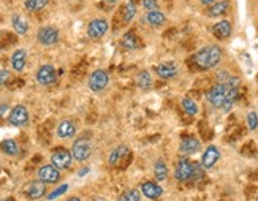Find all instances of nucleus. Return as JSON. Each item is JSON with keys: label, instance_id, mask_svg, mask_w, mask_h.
Returning a JSON list of instances; mask_svg holds the SVG:
<instances>
[{"label": "nucleus", "instance_id": "obj_40", "mask_svg": "<svg viewBox=\"0 0 258 201\" xmlns=\"http://www.w3.org/2000/svg\"><path fill=\"white\" fill-rule=\"evenodd\" d=\"M67 201H81L78 197H71V198H69V200H67Z\"/></svg>", "mask_w": 258, "mask_h": 201}, {"label": "nucleus", "instance_id": "obj_36", "mask_svg": "<svg viewBox=\"0 0 258 201\" xmlns=\"http://www.w3.org/2000/svg\"><path fill=\"white\" fill-rule=\"evenodd\" d=\"M10 78H11V73L8 70H2L0 71V86H3L10 81Z\"/></svg>", "mask_w": 258, "mask_h": 201}, {"label": "nucleus", "instance_id": "obj_38", "mask_svg": "<svg viewBox=\"0 0 258 201\" xmlns=\"http://www.w3.org/2000/svg\"><path fill=\"white\" fill-rule=\"evenodd\" d=\"M214 2H217V0H201V3H203V5H206V6L212 5Z\"/></svg>", "mask_w": 258, "mask_h": 201}, {"label": "nucleus", "instance_id": "obj_18", "mask_svg": "<svg viewBox=\"0 0 258 201\" xmlns=\"http://www.w3.org/2000/svg\"><path fill=\"white\" fill-rule=\"evenodd\" d=\"M228 10H230V0H217V2L208 6L206 15L209 18H220L223 15H227Z\"/></svg>", "mask_w": 258, "mask_h": 201}, {"label": "nucleus", "instance_id": "obj_34", "mask_svg": "<svg viewBox=\"0 0 258 201\" xmlns=\"http://www.w3.org/2000/svg\"><path fill=\"white\" fill-rule=\"evenodd\" d=\"M69 190V184H62L60 187H57L56 190H54L52 193H49V195H47L46 198L49 200V201H52V200H56V198H59L60 195H64V193Z\"/></svg>", "mask_w": 258, "mask_h": 201}, {"label": "nucleus", "instance_id": "obj_25", "mask_svg": "<svg viewBox=\"0 0 258 201\" xmlns=\"http://www.w3.org/2000/svg\"><path fill=\"white\" fill-rule=\"evenodd\" d=\"M120 46L124 49H137L140 46V42H138V37L135 35V32H127L122 35V40H120Z\"/></svg>", "mask_w": 258, "mask_h": 201}, {"label": "nucleus", "instance_id": "obj_14", "mask_svg": "<svg viewBox=\"0 0 258 201\" xmlns=\"http://www.w3.org/2000/svg\"><path fill=\"white\" fill-rule=\"evenodd\" d=\"M154 71L157 73V76L162 79H173L178 76V65L174 62H165V64H159L154 67Z\"/></svg>", "mask_w": 258, "mask_h": 201}, {"label": "nucleus", "instance_id": "obj_3", "mask_svg": "<svg viewBox=\"0 0 258 201\" xmlns=\"http://www.w3.org/2000/svg\"><path fill=\"white\" fill-rule=\"evenodd\" d=\"M71 154L76 162H86L92 156V143L87 138H78L71 146Z\"/></svg>", "mask_w": 258, "mask_h": 201}, {"label": "nucleus", "instance_id": "obj_29", "mask_svg": "<svg viewBox=\"0 0 258 201\" xmlns=\"http://www.w3.org/2000/svg\"><path fill=\"white\" fill-rule=\"evenodd\" d=\"M47 5H49V0H25V2H24L25 10L30 11V13L42 11V10L46 8Z\"/></svg>", "mask_w": 258, "mask_h": 201}, {"label": "nucleus", "instance_id": "obj_27", "mask_svg": "<svg viewBox=\"0 0 258 201\" xmlns=\"http://www.w3.org/2000/svg\"><path fill=\"white\" fill-rule=\"evenodd\" d=\"M0 149L10 157H16L19 154V146L16 141H13V139H3V141L0 143Z\"/></svg>", "mask_w": 258, "mask_h": 201}, {"label": "nucleus", "instance_id": "obj_21", "mask_svg": "<svg viewBox=\"0 0 258 201\" xmlns=\"http://www.w3.org/2000/svg\"><path fill=\"white\" fill-rule=\"evenodd\" d=\"M57 136L59 138H71L74 136L76 133V125L71 120H62L59 125H57Z\"/></svg>", "mask_w": 258, "mask_h": 201}, {"label": "nucleus", "instance_id": "obj_4", "mask_svg": "<svg viewBox=\"0 0 258 201\" xmlns=\"http://www.w3.org/2000/svg\"><path fill=\"white\" fill-rule=\"evenodd\" d=\"M193 173H195V163L190 162L188 158L182 157L178 160L176 163V170H174V176L179 182H187V180L193 179Z\"/></svg>", "mask_w": 258, "mask_h": 201}, {"label": "nucleus", "instance_id": "obj_19", "mask_svg": "<svg viewBox=\"0 0 258 201\" xmlns=\"http://www.w3.org/2000/svg\"><path fill=\"white\" fill-rule=\"evenodd\" d=\"M27 64V51L24 48H19L13 52L11 56V68L15 70L16 73H21L25 68Z\"/></svg>", "mask_w": 258, "mask_h": 201}, {"label": "nucleus", "instance_id": "obj_43", "mask_svg": "<svg viewBox=\"0 0 258 201\" xmlns=\"http://www.w3.org/2000/svg\"><path fill=\"white\" fill-rule=\"evenodd\" d=\"M257 201H258V198H257Z\"/></svg>", "mask_w": 258, "mask_h": 201}, {"label": "nucleus", "instance_id": "obj_24", "mask_svg": "<svg viewBox=\"0 0 258 201\" xmlns=\"http://www.w3.org/2000/svg\"><path fill=\"white\" fill-rule=\"evenodd\" d=\"M154 178L157 179L159 182H164V180H166V178H168V166H166L164 158L155 160V163H154Z\"/></svg>", "mask_w": 258, "mask_h": 201}, {"label": "nucleus", "instance_id": "obj_33", "mask_svg": "<svg viewBox=\"0 0 258 201\" xmlns=\"http://www.w3.org/2000/svg\"><path fill=\"white\" fill-rule=\"evenodd\" d=\"M246 122H247L249 130L255 132L258 129V112L257 111H249L247 116H246Z\"/></svg>", "mask_w": 258, "mask_h": 201}, {"label": "nucleus", "instance_id": "obj_7", "mask_svg": "<svg viewBox=\"0 0 258 201\" xmlns=\"http://www.w3.org/2000/svg\"><path fill=\"white\" fill-rule=\"evenodd\" d=\"M108 29H110V24H108L106 19L95 18L87 24V35L92 40H100L108 32Z\"/></svg>", "mask_w": 258, "mask_h": 201}, {"label": "nucleus", "instance_id": "obj_6", "mask_svg": "<svg viewBox=\"0 0 258 201\" xmlns=\"http://www.w3.org/2000/svg\"><path fill=\"white\" fill-rule=\"evenodd\" d=\"M108 84H110V75L105 70H95L92 71V75L89 76V89L92 92H101L105 90Z\"/></svg>", "mask_w": 258, "mask_h": 201}, {"label": "nucleus", "instance_id": "obj_26", "mask_svg": "<svg viewBox=\"0 0 258 201\" xmlns=\"http://www.w3.org/2000/svg\"><path fill=\"white\" fill-rule=\"evenodd\" d=\"M137 86L141 90H149L152 87V76L147 70H141L137 75Z\"/></svg>", "mask_w": 258, "mask_h": 201}, {"label": "nucleus", "instance_id": "obj_17", "mask_svg": "<svg viewBox=\"0 0 258 201\" xmlns=\"http://www.w3.org/2000/svg\"><path fill=\"white\" fill-rule=\"evenodd\" d=\"M46 193V184L42 182V180H33V182H29L25 187V195L30 200H38L42 198Z\"/></svg>", "mask_w": 258, "mask_h": 201}, {"label": "nucleus", "instance_id": "obj_8", "mask_svg": "<svg viewBox=\"0 0 258 201\" xmlns=\"http://www.w3.org/2000/svg\"><path fill=\"white\" fill-rule=\"evenodd\" d=\"M59 37L60 33L56 27H52V25H45V27H42L38 30L37 33V40L40 45L43 46H52L56 45L59 42Z\"/></svg>", "mask_w": 258, "mask_h": 201}, {"label": "nucleus", "instance_id": "obj_20", "mask_svg": "<svg viewBox=\"0 0 258 201\" xmlns=\"http://www.w3.org/2000/svg\"><path fill=\"white\" fill-rule=\"evenodd\" d=\"M237 93H239V87H232V86L228 84V92H227L225 102H223L222 108H220L223 112H230V111L233 110V106L236 103V98H237Z\"/></svg>", "mask_w": 258, "mask_h": 201}, {"label": "nucleus", "instance_id": "obj_30", "mask_svg": "<svg viewBox=\"0 0 258 201\" xmlns=\"http://www.w3.org/2000/svg\"><path fill=\"white\" fill-rule=\"evenodd\" d=\"M135 16H137V5H135L133 2H127L124 5V10H122V21L128 24L133 21Z\"/></svg>", "mask_w": 258, "mask_h": 201}, {"label": "nucleus", "instance_id": "obj_28", "mask_svg": "<svg viewBox=\"0 0 258 201\" xmlns=\"http://www.w3.org/2000/svg\"><path fill=\"white\" fill-rule=\"evenodd\" d=\"M128 152V147L125 144H120L117 146L116 149H113L111 154H110V157H108V162H110V165H117L119 163V160L125 156V154Z\"/></svg>", "mask_w": 258, "mask_h": 201}, {"label": "nucleus", "instance_id": "obj_32", "mask_svg": "<svg viewBox=\"0 0 258 201\" xmlns=\"http://www.w3.org/2000/svg\"><path fill=\"white\" fill-rule=\"evenodd\" d=\"M117 201H141V190L140 189H128L117 198Z\"/></svg>", "mask_w": 258, "mask_h": 201}, {"label": "nucleus", "instance_id": "obj_16", "mask_svg": "<svg viewBox=\"0 0 258 201\" xmlns=\"http://www.w3.org/2000/svg\"><path fill=\"white\" fill-rule=\"evenodd\" d=\"M232 32H233V25L230 21H227V19H222V21L215 22L212 25V33L215 38L219 40H227L232 37Z\"/></svg>", "mask_w": 258, "mask_h": 201}, {"label": "nucleus", "instance_id": "obj_39", "mask_svg": "<svg viewBox=\"0 0 258 201\" xmlns=\"http://www.w3.org/2000/svg\"><path fill=\"white\" fill-rule=\"evenodd\" d=\"M5 111H6V105H2V106H0V117H3L2 114H3Z\"/></svg>", "mask_w": 258, "mask_h": 201}, {"label": "nucleus", "instance_id": "obj_31", "mask_svg": "<svg viewBox=\"0 0 258 201\" xmlns=\"http://www.w3.org/2000/svg\"><path fill=\"white\" fill-rule=\"evenodd\" d=\"M181 106H182V110H184L188 116H196V114H198V105H196V102L193 98L184 97L181 100Z\"/></svg>", "mask_w": 258, "mask_h": 201}, {"label": "nucleus", "instance_id": "obj_23", "mask_svg": "<svg viewBox=\"0 0 258 201\" xmlns=\"http://www.w3.org/2000/svg\"><path fill=\"white\" fill-rule=\"evenodd\" d=\"M11 25L18 35H25L29 32V22L21 15H13L11 16Z\"/></svg>", "mask_w": 258, "mask_h": 201}, {"label": "nucleus", "instance_id": "obj_13", "mask_svg": "<svg viewBox=\"0 0 258 201\" xmlns=\"http://www.w3.org/2000/svg\"><path fill=\"white\" fill-rule=\"evenodd\" d=\"M141 195L146 197L147 200H157L164 195V189L157 184V182H152V180H147V182H142L141 187Z\"/></svg>", "mask_w": 258, "mask_h": 201}, {"label": "nucleus", "instance_id": "obj_42", "mask_svg": "<svg viewBox=\"0 0 258 201\" xmlns=\"http://www.w3.org/2000/svg\"><path fill=\"white\" fill-rule=\"evenodd\" d=\"M3 201H13L11 198H6V200H3Z\"/></svg>", "mask_w": 258, "mask_h": 201}, {"label": "nucleus", "instance_id": "obj_35", "mask_svg": "<svg viewBox=\"0 0 258 201\" xmlns=\"http://www.w3.org/2000/svg\"><path fill=\"white\" fill-rule=\"evenodd\" d=\"M142 6H144L147 11H151V10H159L157 0H142Z\"/></svg>", "mask_w": 258, "mask_h": 201}, {"label": "nucleus", "instance_id": "obj_22", "mask_svg": "<svg viewBox=\"0 0 258 201\" xmlns=\"http://www.w3.org/2000/svg\"><path fill=\"white\" fill-rule=\"evenodd\" d=\"M146 21H147V24H151L152 27H160V25L165 24L166 18L160 10H151L146 13Z\"/></svg>", "mask_w": 258, "mask_h": 201}, {"label": "nucleus", "instance_id": "obj_11", "mask_svg": "<svg viewBox=\"0 0 258 201\" xmlns=\"http://www.w3.org/2000/svg\"><path fill=\"white\" fill-rule=\"evenodd\" d=\"M29 120V111L24 105H16L15 108L10 111L8 114V122L15 127H23Z\"/></svg>", "mask_w": 258, "mask_h": 201}, {"label": "nucleus", "instance_id": "obj_10", "mask_svg": "<svg viewBox=\"0 0 258 201\" xmlns=\"http://www.w3.org/2000/svg\"><path fill=\"white\" fill-rule=\"evenodd\" d=\"M38 179L45 184H56L60 180V170L56 168L52 163L43 165L42 168L38 170Z\"/></svg>", "mask_w": 258, "mask_h": 201}, {"label": "nucleus", "instance_id": "obj_15", "mask_svg": "<svg viewBox=\"0 0 258 201\" xmlns=\"http://www.w3.org/2000/svg\"><path fill=\"white\" fill-rule=\"evenodd\" d=\"M200 141L196 139L195 136H187V138H182V141L179 144V152L182 156H193L200 151Z\"/></svg>", "mask_w": 258, "mask_h": 201}, {"label": "nucleus", "instance_id": "obj_41", "mask_svg": "<svg viewBox=\"0 0 258 201\" xmlns=\"http://www.w3.org/2000/svg\"><path fill=\"white\" fill-rule=\"evenodd\" d=\"M105 2H106V3H110V5H113V3H116L117 0H105Z\"/></svg>", "mask_w": 258, "mask_h": 201}, {"label": "nucleus", "instance_id": "obj_37", "mask_svg": "<svg viewBox=\"0 0 258 201\" xmlns=\"http://www.w3.org/2000/svg\"><path fill=\"white\" fill-rule=\"evenodd\" d=\"M230 76H232V75H230L228 71H220L219 75H217V79H219V83H227L230 79Z\"/></svg>", "mask_w": 258, "mask_h": 201}, {"label": "nucleus", "instance_id": "obj_44", "mask_svg": "<svg viewBox=\"0 0 258 201\" xmlns=\"http://www.w3.org/2000/svg\"><path fill=\"white\" fill-rule=\"evenodd\" d=\"M257 112H258V111H257Z\"/></svg>", "mask_w": 258, "mask_h": 201}, {"label": "nucleus", "instance_id": "obj_12", "mask_svg": "<svg viewBox=\"0 0 258 201\" xmlns=\"http://www.w3.org/2000/svg\"><path fill=\"white\" fill-rule=\"evenodd\" d=\"M219 158H220V151H219V147H215V146H208L206 147V151L203 152V157H201V166L205 170H211L212 166L219 162Z\"/></svg>", "mask_w": 258, "mask_h": 201}, {"label": "nucleus", "instance_id": "obj_2", "mask_svg": "<svg viewBox=\"0 0 258 201\" xmlns=\"http://www.w3.org/2000/svg\"><path fill=\"white\" fill-rule=\"evenodd\" d=\"M227 92H228L227 83H217L206 92V100L211 103V106H214V108H222L223 102H225Z\"/></svg>", "mask_w": 258, "mask_h": 201}, {"label": "nucleus", "instance_id": "obj_9", "mask_svg": "<svg viewBox=\"0 0 258 201\" xmlns=\"http://www.w3.org/2000/svg\"><path fill=\"white\" fill-rule=\"evenodd\" d=\"M37 83L38 84H42V86H51L56 83V79H57V71L56 68H54L52 65L49 64H45L42 65L40 68L37 70Z\"/></svg>", "mask_w": 258, "mask_h": 201}, {"label": "nucleus", "instance_id": "obj_5", "mask_svg": "<svg viewBox=\"0 0 258 201\" xmlns=\"http://www.w3.org/2000/svg\"><path fill=\"white\" fill-rule=\"evenodd\" d=\"M73 160L74 158H73L71 151H67V149H64V147L52 151V154H51V163L59 170H69L71 166Z\"/></svg>", "mask_w": 258, "mask_h": 201}, {"label": "nucleus", "instance_id": "obj_1", "mask_svg": "<svg viewBox=\"0 0 258 201\" xmlns=\"http://www.w3.org/2000/svg\"><path fill=\"white\" fill-rule=\"evenodd\" d=\"M220 60H222V48L217 45H208L193 54V62L201 70L215 68L220 64Z\"/></svg>", "mask_w": 258, "mask_h": 201}]
</instances>
